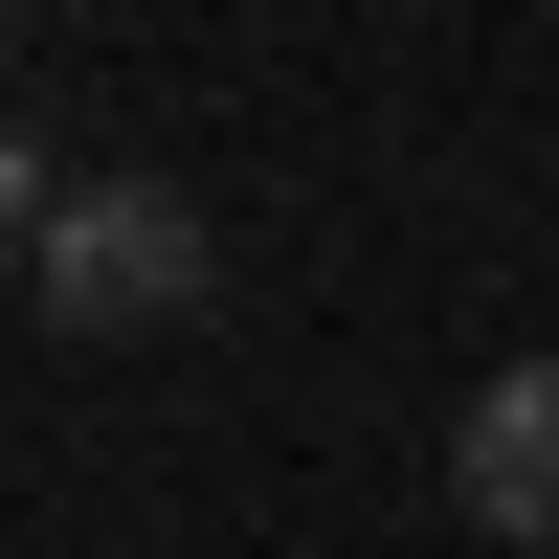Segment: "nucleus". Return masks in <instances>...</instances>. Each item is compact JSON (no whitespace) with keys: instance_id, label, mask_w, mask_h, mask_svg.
<instances>
[{"instance_id":"nucleus-2","label":"nucleus","mask_w":559,"mask_h":559,"mask_svg":"<svg viewBox=\"0 0 559 559\" xmlns=\"http://www.w3.org/2000/svg\"><path fill=\"white\" fill-rule=\"evenodd\" d=\"M448 515L559 559V358H492V381L448 403Z\"/></svg>"},{"instance_id":"nucleus-4","label":"nucleus","mask_w":559,"mask_h":559,"mask_svg":"<svg viewBox=\"0 0 559 559\" xmlns=\"http://www.w3.org/2000/svg\"><path fill=\"white\" fill-rule=\"evenodd\" d=\"M0 23H23V0H0Z\"/></svg>"},{"instance_id":"nucleus-1","label":"nucleus","mask_w":559,"mask_h":559,"mask_svg":"<svg viewBox=\"0 0 559 559\" xmlns=\"http://www.w3.org/2000/svg\"><path fill=\"white\" fill-rule=\"evenodd\" d=\"M23 292H45V336H179V313L224 292V224L179 202V179H68L45 247H23Z\"/></svg>"},{"instance_id":"nucleus-3","label":"nucleus","mask_w":559,"mask_h":559,"mask_svg":"<svg viewBox=\"0 0 559 559\" xmlns=\"http://www.w3.org/2000/svg\"><path fill=\"white\" fill-rule=\"evenodd\" d=\"M23 247H45V157L0 134V269H23Z\"/></svg>"}]
</instances>
